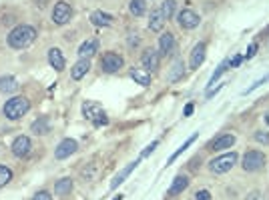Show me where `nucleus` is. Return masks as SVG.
Returning <instances> with one entry per match:
<instances>
[{
    "label": "nucleus",
    "instance_id": "dca6fc26",
    "mask_svg": "<svg viewBox=\"0 0 269 200\" xmlns=\"http://www.w3.org/2000/svg\"><path fill=\"white\" fill-rule=\"evenodd\" d=\"M165 16H163V12H161V8H157V10H153L151 12V18H149V28L153 30V32H161L163 30V26H165Z\"/></svg>",
    "mask_w": 269,
    "mask_h": 200
},
{
    "label": "nucleus",
    "instance_id": "79ce46f5",
    "mask_svg": "<svg viewBox=\"0 0 269 200\" xmlns=\"http://www.w3.org/2000/svg\"><path fill=\"white\" fill-rule=\"evenodd\" d=\"M265 122H267V124H269V112H267V114H265Z\"/></svg>",
    "mask_w": 269,
    "mask_h": 200
},
{
    "label": "nucleus",
    "instance_id": "ea45409f",
    "mask_svg": "<svg viewBox=\"0 0 269 200\" xmlns=\"http://www.w3.org/2000/svg\"><path fill=\"white\" fill-rule=\"evenodd\" d=\"M191 112H193V104H187L185 106V116H191Z\"/></svg>",
    "mask_w": 269,
    "mask_h": 200
},
{
    "label": "nucleus",
    "instance_id": "0eeeda50",
    "mask_svg": "<svg viewBox=\"0 0 269 200\" xmlns=\"http://www.w3.org/2000/svg\"><path fill=\"white\" fill-rule=\"evenodd\" d=\"M177 22H179V26L185 28V30H193V28L199 26L201 18H199V16H197L193 10L185 8V10H181V12L177 14Z\"/></svg>",
    "mask_w": 269,
    "mask_h": 200
},
{
    "label": "nucleus",
    "instance_id": "4be33fe9",
    "mask_svg": "<svg viewBox=\"0 0 269 200\" xmlns=\"http://www.w3.org/2000/svg\"><path fill=\"white\" fill-rule=\"evenodd\" d=\"M96 48H98L96 40H87L85 44L78 48V56H80V58H91V56L96 54Z\"/></svg>",
    "mask_w": 269,
    "mask_h": 200
},
{
    "label": "nucleus",
    "instance_id": "2eb2a0df",
    "mask_svg": "<svg viewBox=\"0 0 269 200\" xmlns=\"http://www.w3.org/2000/svg\"><path fill=\"white\" fill-rule=\"evenodd\" d=\"M159 48H161V54H171L175 50V36L171 32H165L159 38Z\"/></svg>",
    "mask_w": 269,
    "mask_h": 200
},
{
    "label": "nucleus",
    "instance_id": "423d86ee",
    "mask_svg": "<svg viewBox=\"0 0 269 200\" xmlns=\"http://www.w3.org/2000/svg\"><path fill=\"white\" fill-rule=\"evenodd\" d=\"M71 16H73V8H71V4L62 2V0L55 4V10H53V20H55V24H58V26L66 24V22L71 20Z\"/></svg>",
    "mask_w": 269,
    "mask_h": 200
},
{
    "label": "nucleus",
    "instance_id": "c85d7f7f",
    "mask_svg": "<svg viewBox=\"0 0 269 200\" xmlns=\"http://www.w3.org/2000/svg\"><path fill=\"white\" fill-rule=\"evenodd\" d=\"M32 132H35V134H48V122L44 118L37 120L35 124H32Z\"/></svg>",
    "mask_w": 269,
    "mask_h": 200
},
{
    "label": "nucleus",
    "instance_id": "4c0bfd02",
    "mask_svg": "<svg viewBox=\"0 0 269 200\" xmlns=\"http://www.w3.org/2000/svg\"><path fill=\"white\" fill-rule=\"evenodd\" d=\"M247 200H263V196H261V192L255 190V192H251V194L247 196Z\"/></svg>",
    "mask_w": 269,
    "mask_h": 200
},
{
    "label": "nucleus",
    "instance_id": "7c9ffc66",
    "mask_svg": "<svg viewBox=\"0 0 269 200\" xmlns=\"http://www.w3.org/2000/svg\"><path fill=\"white\" fill-rule=\"evenodd\" d=\"M195 138H197V134H193V136H191V138H187V142H185V144H183V146H181V148H179V150H177V152H175V154H173V156H171V158H169V162H173V160H175V158H177V156H179V154H181V152H185V150H187V146H189V144H193V142H195Z\"/></svg>",
    "mask_w": 269,
    "mask_h": 200
},
{
    "label": "nucleus",
    "instance_id": "393cba45",
    "mask_svg": "<svg viewBox=\"0 0 269 200\" xmlns=\"http://www.w3.org/2000/svg\"><path fill=\"white\" fill-rule=\"evenodd\" d=\"M183 60H175V64H173V68H171V74H169V82H177V80H181L183 78Z\"/></svg>",
    "mask_w": 269,
    "mask_h": 200
},
{
    "label": "nucleus",
    "instance_id": "aec40b11",
    "mask_svg": "<svg viewBox=\"0 0 269 200\" xmlns=\"http://www.w3.org/2000/svg\"><path fill=\"white\" fill-rule=\"evenodd\" d=\"M187 186H189V178L183 176V174H179V176L173 180V184H171V188H169V194H171V196H177V194H181Z\"/></svg>",
    "mask_w": 269,
    "mask_h": 200
},
{
    "label": "nucleus",
    "instance_id": "f257e3e1",
    "mask_svg": "<svg viewBox=\"0 0 269 200\" xmlns=\"http://www.w3.org/2000/svg\"><path fill=\"white\" fill-rule=\"evenodd\" d=\"M35 38H37V30L28 24H20L8 34V44L12 48H26L35 42Z\"/></svg>",
    "mask_w": 269,
    "mask_h": 200
},
{
    "label": "nucleus",
    "instance_id": "c9c22d12",
    "mask_svg": "<svg viewBox=\"0 0 269 200\" xmlns=\"http://www.w3.org/2000/svg\"><path fill=\"white\" fill-rule=\"evenodd\" d=\"M157 144H159V142H157V140H155V142H151V144H149V146H147V150H145V152H143V154H141V158H145V156H149V154H151V152H153V150H155V148H157Z\"/></svg>",
    "mask_w": 269,
    "mask_h": 200
},
{
    "label": "nucleus",
    "instance_id": "f03ea898",
    "mask_svg": "<svg viewBox=\"0 0 269 200\" xmlns=\"http://www.w3.org/2000/svg\"><path fill=\"white\" fill-rule=\"evenodd\" d=\"M28 110H30V102L24 96H14L4 104V116L8 120H19L20 116H24Z\"/></svg>",
    "mask_w": 269,
    "mask_h": 200
},
{
    "label": "nucleus",
    "instance_id": "ddd939ff",
    "mask_svg": "<svg viewBox=\"0 0 269 200\" xmlns=\"http://www.w3.org/2000/svg\"><path fill=\"white\" fill-rule=\"evenodd\" d=\"M205 44L203 42H199L195 48H193V52H191V68H199L201 64H203V60H205Z\"/></svg>",
    "mask_w": 269,
    "mask_h": 200
},
{
    "label": "nucleus",
    "instance_id": "72a5a7b5",
    "mask_svg": "<svg viewBox=\"0 0 269 200\" xmlns=\"http://www.w3.org/2000/svg\"><path fill=\"white\" fill-rule=\"evenodd\" d=\"M195 200H211V192L209 190H199V192H195Z\"/></svg>",
    "mask_w": 269,
    "mask_h": 200
},
{
    "label": "nucleus",
    "instance_id": "c756f323",
    "mask_svg": "<svg viewBox=\"0 0 269 200\" xmlns=\"http://www.w3.org/2000/svg\"><path fill=\"white\" fill-rule=\"evenodd\" d=\"M229 64H231V60H225V62L219 66V68L215 70V74H213V76H211V80H209V86H213V84H215V80H217V78H219V76H221V74L227 70V66H229Z\"/></svg>",
    "mask_w": 269,
    "mask_h": 200
},
{
    "label": "nucleus",
    "instance_id": "f3484780",
    "mask_svg": "<svg viewBox=\"0 0 269 200\" xmlns=\"http://www.w3.org/2000/svg\"><path fill=\"white\" fill-rule=\"evenodd\" d=\"M89 70H91V62H89V58H80V60H78V62L73 66L71 76H73L75 80H80V78L85 76Z\"/></svg>",
    "mask_w": 269,
    "mask_h": 200
},
{
    "label": "nucleus",
    "instance_id": "4468645a",
    "mask_svg": "<svg viewBox=\"0 0 269 200\" xmlns=\"http://www.w3.org/2000/svg\"><path fill=\"white\" fill-rule=\"evenodd\" d=\"M48 62H50V66H53L55 70H64V56H62V52L58 48H50L48 50Z\"/></svg>",
    "mask_w": 269,
    "mask_h": 200
},
{
    "label": "nucleus",
    "instance_id": "5701e85b",
    "mask_svg": "<svg viewBox=\"0 0 269 200\" xmlns=\"http://www.w3.org/2000/svg\"><path fill=\"white\" fill-rule=\"evenodd\" d=\"M71 190H73V180L71 178H60L55 184V194L57 196H66V194H71Z\"/></svg>",
    "mask_w": 269,
    "mask_h": 200
},
{
    "label": "nucleus",
    "instance_id": "9d476101",
    "mask_svg": "<svg viewBox=\"0 0 269 200\" xmlns=\"http://www.w3.org/2000/svg\"><path fill=\"white\" fill-rule=\"evenodd\" d=\"M141 62L147 70H157L159 68V62H161V52H157V50L153 48H147L143 56H141Z\"/></svg>",
    "mask_w": 269,
    "mask_h": 200
},
{
    "label": "nucleus",
    "instance_id": "39448f33",
    "mask_svg": "<svg viewBox=\"0 0 269 200\" xmlns=\"http://www.w3.org/2000/svg\"><path fill=\"white\" fill-rule=\"evenodd\" d=\"M82 114H85V118H89L95 126H100V124H107L109 118L105 116V110L100 108L96 102H87L82 106Z\"/></svg>",
    "mask_w": 269,
    "mask_h": 200
},
{
    "label": "nucleus",
    "instance_id": "e433bc0d",
    "mask_svg": "<svg viewBox=\"0 0 269 200\" xmlns=\"http://www.w3.org/2000/svg\"><path fill=\"white\" fill-rule=\"evenodd\" d=\"M255 52H257V44H251L249 50H247V54H245V58H247V60H249V58H253Z\"/></svg>",
    "mask_w": 269,
    "mask_h": 200
},
{
    "label": "nucleus",
    "instance_id": "1a4fd4ad",
    "mask_svg": "<svg viewBox=\"0 0 269 200\" xmlns=\"http://www.w3.org/2000/svg\"><path fill=\"white\" fill-rule=\"evenodd\" d=\"M77 140H73V138H64L58 146H57V150H55V156L58 158V160H64V158H69L71 154H75L77 152Z\"/></svg>",
    "mask_w": 269,
    "mask_h": 200
},
{
    "label": "nucleus",
    "instance_id": "2f4dec72",
    "mask_svg": "<svg viewBox=\"0 0 269 200\" xmlns=\"http://www.w3.org/2000/svg\"><path fill=\"white\" fill-rule=\"evenodd\" d=\"M267 80H269V74H267V76H263L261 80H257V82H255V84H251V86H249V88H247V90H245L243 94H249V92H253L255 88H259V86L263 84V82H267Z\"/></svg>",
    "mask_w": 269,
    "mask_h": 200
},
{
    "label": "nucleus",
    "instance_id": "58836bf2",
    "mask_svg": "<svg viewBox=\"0 0 269 200\" xmlns=\"http://www.w3.org/2000/svg\"><path fill=\"white\" fill-rule=\"evenodd\" d=\"M129 44H131V46H137V44H139V38H137V34H131V38H129Z\"/></svg>",
    "mask_w": 269,
    "mask_h": 200
},
{
    "label": "nucleus",
    "instance_id": "f704fd0d",
    "mask_svg": "<svg viewBox=\"0 0 269 200\" xmlns=\"http://www.w3.org/2000/svg\"><path fill=\"white\" fill-rule=\"evenodd\" d=\"M32 200H53V196H50V192L42 190V192H37L35 196H32Z\"/></svg>",
    "mask_w": 269,
    "mask_h": 200
},
{
    "label": "nucleus",
    "instance_id": "a19ab883",
    "mask_svg": "<svg viewBox=\"0 0 269 200\" xmlns=\"http://www.w3.org/2000/svg\"><path fill=\"white\" fill-rule=\"evenodd\" d=\"M239 62H241V56H235V58L231 60V66H237Z\"/></svg>",
    "mask_w": 269,
    "mask_h": 200
},
{
    "label": "nucleus",
    "instance_id": "cd10ccee",
    "mask_svg": "<svg viewBox=\"0 0 269 200\" xmlns=\"http://www.w3.org/2000/svg\"><path fill=\"white\" fill-rule=\"evenodd\" d=\"M10 180H12V170H10V168H6V166L0 164V188L6 186Z\"/></svg>",
    "mask_w": 269,
    "mask_h": 200
},
{
    "label": "nucleus",
    "instance_id": "412c9836",
    "mask_svg": "<svg viewBox=\"0 0 269 200\" xmlns=\"http://www.w3.org/2000/svg\"><path fill=\"white\" fill-rule=\"evenodd\" d=\"M131 78L137 82V84H141V86H149L151 84V72L141 70V68H133L131 70Z\"/></svg>",
    "mask_w": 269,
    "mask_h": 200
},
{
    "label": "nucleus",
    "instance_id": "a211bd4d",
    "mask_svg": "<svg viewBox=\"0 0 269 200\" xmlns=\"http://www.w3.org/2000/svg\"><path fill=\"white\" fill-rule=\"evenodd\" d=\"M139 162H141V158H139V160H134V162H131V164L127 166V168H123L119 174H116V176H115V180L111 182V188H116L119 184H123V182H125V178H127V176H129V174H131V172H133V170L139 166Z\"/></svg>",
    "mask_w": 269,
    "mask_h": 200
},
{
    "label": "nucleus",
    "instance_id": "f8f14e48",
    "mask_svg": "<svg viewBox=\"0 0 269 200\" xmlns=\"http://www.w3.org/2000/svg\"><path fill=\"white\" fill-rule=\"evenodd\" d=\"M233 144H235V136H233V134H221V136H217V138L209 144V150H215V152H219V150L231 148Z\"/></svg>",
    "mask_w": 269,
    "mask_h": 200
},
{
    "label": "nucleus",
    "instance_id": "473e14b6",
    "mask_svg": "<svg viewBox=\"0 0 269 200\" xmlns=\"http://www.w3.org/2000/svg\"><path fill=\"white\" fill-rule=\"evenodd\" d=\"M255 140L267 144V142H269V134H267V132H263V130H257V132H255Z\"/></svg>",
    "mask_w": 269,
    "mask_h": 200
},
{
    "label": "nucleus",
    "instance_id": "7ed1b4c3",
    "mask_svg": "<svg viewBox=\"0 0 269 200\" xmlns=\"http://www.w3.org/2000/svg\"><path fill=\"white\" fill-rule=\"evenodd\" d=\"M237 164V154L235 152H227V154H221V156H217L209 162V170L213 174H225L229 172L233 166Z\"/></svg>",
    "mask_w": 269,
    "mask_h": 200
},
{
    "label": "nucleus",
    "instance_id": "b1692460",
    "mask_svg": "<svg viewBox=\"0 0 269 200\" xmlns=\"http://www.w3.org/2000/svg\"><path fill=\"white\" fill-rule=\"evenodd\" d=\"M16 90H19V82H16L12 76H2V78H0V92L10 94V92H16Z\"/></svg>",
    "mask_w": 269,
    "mask_h": 200
},
{
    "label": "nucleus",
    "instance_id": "a878e982",
    "mask_svg": "<svg viewBox=\"0 0 269 200\" xmlns=\"http://www.w3.org/2000/svg\"><path fill=\"white\" fill-rule=\"evenodd\" d=\"M131 12L134 16H143L147 12V2L145 0H131Z\"/></svg>",
    "mask_w": 269,
    "mask_h": 200
},
{
    "label": "nucleus",
    "instance_id": "9b49d317",
    "mask_svg": "<svg viewBox=\"0 0 269 200\" xmlns=\"http://www.w3.org/2000/svg\"><path fill=\"white\" fill-rule=\"evenodd\" d=\"M28 152H30V138L28 136L14 138V142H12V154L19 156V158H24V156H28Z\"/></svg>",
    "mask_w": 269,
    "mask_h": 200
},
{
    "label": "nucleus",
    "instance_id": "bb28decb",
    "mask_svg": "<svg viewBox=\"0 0 269 200\" xmlns=\"http://www.w3.org/2000/svg\"><path fill=\"white\" fill-rule=\"evenodd\" d=\"M175 8H177V2H175V0H165V2H163L161 12H163V16H165L167 20H169L171 16L175 14Z\"/></svg>",
    "mask_w": 269,
    "mask_h": 200
},
{
    "label": "nucleus",
    "instance_id": "6ab92c4d",
    "mask_svg": "<svg viewBox=\"0 0 269 200\" xmlns=\"http://www.w3.org/2000/svg\"><path fill=\"white\" fill-rule=\"evenodd\" d=\"M91 22L95 26H111L113 24V16L107 14V12H100V10H95L91 14Z\"/></svg>",
    "mask_w": 269,
    "mask_h": 200
},
{
    "label": "nucleus",
    "instance_id": "20e7f679",
    "mask_svg": "<svg viewBox=\"0 0 269 200\" xmlns=\"http://www.w3.org/2000/svg\"><path fill=\"white\" fill-rule=\"evenodd\" d=\"M243 170L245 172H257L265 166V154L259 152V150H249V152L243 154Z\"/></svg>",
    "mask_w": 269,
    "mask_h": 200
},
{
    "label": "nucleus",
    "instance_id": "6e6552de",
    "mask_svg": "<svg viewBox=\"0 0 269 200\" xmlns=\"http://www.w3.org/2000/svg\"><path fill=\"white\" fill-rule=\"evenodd\" d=\"M123 64H125V62H123V56L115 54V52H107V54L103 56V60H100V66H103V70L109 72V74H113V72H116V70H121Z\"/></svg>",
    "mask_w": 269,
    "mask_h": 200
}]
</instances>
